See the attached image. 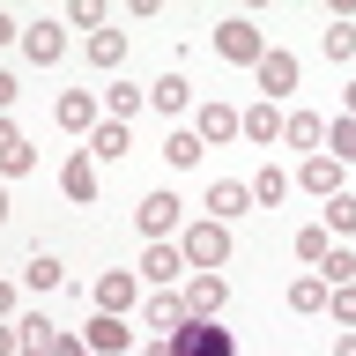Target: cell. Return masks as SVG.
I'll return each mask as SVG.
<instances>
[{"label":"cell","mask_w":356,"mask_h":356,"mask_svg":"<svg viewBox=\"0 0 356 356\" xmlns=\"http://www.w3.org/2000/svg\"><path fill=\"white\" fill-rule=\"evenodd\" d=\"M178 252H186V267H193V275H222V260H230V230L200 216V222H186Z\"/></svg>","instance_id":"obj_1"},{"label":"cell","mask_w":356,"mask_h":356,"mask_svg":"<svg viewBox=\"0 0 356 356\" xmlns=\"http://www.w3.org/2000/svg\"><path fill=\"white\" fill-rule=\"evenodd\" d=\"M163 341H171V356H238V334L222 327V319H186Z\"/></svg>","instance_id":"obj_2"},{"label":"cell","mask_w":356,"mask_h":356,"mask_svg":"<svg viewBox=\"0 0 356 356\" xmlns=\"http://www.w3.org/2000/svg\"><path fill=\"white\" fill-rule=\"evenodd\" d=\"M216 52H222V67H260V60H267V38H260V22H245V15L216 22Z\"/></svg>","instance_id":"obj_3"},{"label":"cell","mask_w":356,"mask_h":356,"mask_svg":"<svg viewBox=\"0 0 356 356\" xmlns=\"http://www.w3.org/2000/svg\"><path fill=\"white\" fill-rule=\"evenodd\" d=\"M89 297H97V312L127 319V312L141 305V275H134V267H111V275H97V289H89Z\"/></svg>","instance_id":"obj_4"},{"label":"cell","mask_w":356,"mask_h":356,"mask_svg":"<svg viewBox=\"0 0 356 356\" xmlns=\"http://www.w3.org/2000/svg\"><path fill=\"white\" fill-rule=\"evenodd\" d=\"M178 267H186V252H178V238H149V252H141V282L149 289H178Z\"/></svg>","instance_id":"obj_5"},{"label":"cell","mask_w":356,"mask_h":356,"mask_svg":"<svg viewBox=\"0 0 356 356\" xmlns=\"http://www.w3.org/2000/svg\"><path fill=\"white\" fill-rule=\"evenodd\" d=\"M22 52H30L38 67H60V60H67V30H60L52 15H44V22H22Z\"/></svg>","instance_id":"obj_6"},{"label":"cell","mask_w":356,"mask_h":356,"mask_svg":"<svg viewBox=\"0 0 356 356\" xmlns=\"http://www.w3.org/2000/svg\"><path fill=\"white\" fill-rule=\"evenodd\" d=\"M127 149H134L127 119H97V127H89V163H127Z\"/></svg>","instance_id":"obj_7"},{"label":"cell","mask_w":356,"mask_h":356,"mask_svg":"<svg viewBox=\"0 0 356 356\" xmlns=\"http://www.w3.org/2000/svg\"><path fill=\"white\" fill-rule=\"evenodd\" d=\"M282 119H289L282 104H245L238 111V134L252 141V149H275V141H282Z\"/></svg>","instance_id":"obj_8"},{"label":"cell","mask_w":356,"mask_h":356,"mask_svg":"<svg viewBox=\"0 0 356 356\" xmlns=\"http://www.w3.org/2000/svg\"><path fill=\"white\" fill-rule=\"evenodd\" d=\"M245 208H252V186H245V178H216V186H208V222H222V230H230Z\"/></svg>","instance_id":"obj_9"},{"label":"cell","mask_w":356,"mask_h":356,"mask_svg":"<svg viewBox=\"0 0 356 356\" xmlns=\"http://www.w3.org/2000/svg\"><path fill=\"white\" fill-rule=\"evenodd\" d=\"M178 297H186V319H222V305H230L222 275H193V282L178 289Z\"/></svg>","instance_id":"obj_10"},{"label":"cell","mask_w":356,"mask_h":356,"mask_svg":"<svg viewBox=\"0 0 356 356\" xmlns=\"http://www.w3.org/2000/svg\"><path fill=\"white\" fill-rule=\"evenodd\" d=\"M89 356H134V327L127 319H111V312H97V319H89Z\"/></svg>","instance_id":"obj_11"},{"label":"cell","mask_w":356,"mask_h":356,"mask_svg":"<svg viewBox=\"0 0 356 356\" xmlns=\"http://www.w3.org/2000/svg\"><path fill=\"white\" fill-rule=\"evenodd\" d=\"M134 222H141V238H171V230H178V193H171V186L149 193L141 208H134Z\"/></svg>","instance_id":"obj_12"},{"label":"cell","mask_w":356,"mask_h":356,"mask_svg":"<svg viewBox=\"0 0 356 356\" xmlns=\"http://www.w3.org/2000/svg\"><path fill=\"white\" fill-rule=\"evenodd\" d=\"M52 119H60L67 134H89L97 119H104V104H97L89 89H60V104H52Z\"/></svg>","instance_id":"obj_13"},{"label":"cell","mask_w":356,"mask_h":356,"mask_svg":"<svg viewBox=\"0 0 356 356\" xmlns=\"http://www.w3.org/2000/svg\"><path fill=\"white\" fill-rule=\"evenodd\" d=\"M252 74H260V104H282L289 89H297V60H289V52H267Z\"/></svg>","instance_id":"obj_14"},{"label":"cell","mask_w":356,"mask_h":356,"mask_svg":"<svg viewBox=\"0 0 356 356\" xmlns=\"http://www.w3.org/2000/svg\"><path fill=\"white\" fill-rule=\"evenodd\" d=\"M282 141L297 156H319V149H327V119H319V111H289V119H282Z\"/></svg>","instance_id":"obj_15"},{"label":"cell","mask_w":356,"mask_h":356,"mask_svg":"<svg viewBox=\"0 0 356 356\" xmlns=\"http://www.w3.org/2000/svg\"><path fill=\"white\" fill-rule=\"evenodd\" d=\"M341 163H334V156H305V163H297V186H305V193H319V200H334L341 193Z\"/></svg>","instance_id":"obj_16"},{"label":"cell","mask_w":356,"mask_h":356,"mask_svg":"<svg viewBox=\"0 0 356 356\" xmlns=\"http://www.w3.org/2000/svg\"><path fill=\"white\" fill-rule=\"evenodd\" d=\"M193 134L216 149V141H238V104H193Z\"/></svg>","instance_id":"obj_17"},{"label":"cell","mask_w":356,"mask_h":356,"mask_svg":"<svg viewBox=\"0 0 356 356\" xmlns=\"http://www.w3.org/2000/svg\"><path fill=\"white\" fill-rule=\"evenodd\" d=\"M141 319H149V334H178L186 327V297L178 289H156V297H141Z\"/></svg>","instance_id":"obj_18"},{"label":"cell","mask_w":356,"mask_h":356,"mask_svg":"<svg viewBox=\"0 0 356 356\" xmlns=\"http://www.w3.org/2000/svg\"><path fill=\"white\" fill-rule=\"evenodd\" d=\"M22 289H38V297L67 289V260H60V252H30V267H22Z\"/></svg>","instance_id":"obj_19"},{"label":"cell","mask_w":356,"mask_h":356,"mask_svg":"<svg viewBox=\"0 0 356 356\" xmlns=\"http://www.w3.org/2000/svg\"><path fill=\"white\" fill-rule=\"evenodd\" d=\"M200 156H208V141H200L193 127H171V134H163V163H171V171H193Z\"/></svg>","instance_id":"obj_20"},{"label":"cell","mask_w":356,"mask_h":356,"mask_svg":"<svg viewBox=\"0 0 356 356\" xmlns=\"http://www.w3.org/2000/svg\"><path fill=\"white\" fill-rule=\"evenodd\" d=\"M149 104L171 111V119H186V111H193V82H186V74H163V82H149Z\"/></svg>","instance_id":"obj_21"},{"label":"cell","mask_w":356,"mask_h":356,"mask_svg":"<svg viewBox=\"0 0 356 356\" xmlns=\"http://www.w3.org/2000/svg\"><path fill=\"white\" fill-rule=\"evenodd\" d=\"M60 193L82 200V208L97 200V163H89V156H67V163H60Z\"/></svg>","instance_id":"obj_22"},{"label":"cell","mask_w":356,"mask_h":356,"mask_svg":"<svg viewBox=\"0 0 356 356\" xmlns=\"http://www.w3.org/2000/svg\"><path fill=\"white\" fill-rule=\"evenodd\" d=\"M327 297H334V289L319 282V267H312V275H297V282H289V312H297V319H312V312H327Z\"/></svg>","instance_id":"obj_23"},{"label":"cell","mask_w":356,"mask_h":356,"mask_svg":"<svg viewBox=\"0 0 356 356\" xmlns=\"http://www.w3.org/2000/svg\"><path fill=\"white\" fill-rule=\"evenodd\" d=\"M15 334H22V356H52V341H60V327H52L44 312H22Z\"/></svg>","instance_id":"obj_24"},{"label":"cell","mask_w":356,"mask_h":356,"mask_svg":"<svg viewBox=\"0 0 356 356\" xmlns=\"http://www.w3.org/2000/svg\"><path fill=\"white\" fill-rule=\"evenodd\" d=\"M245 186H252V208H282L289 200V171H275V163H260Z\"/></svg>","instance_id":"obj_25"},{"label":"cell","mask_w":356,"mask_h":356,"mask_svg":"<svg viewBox=\"0 0 356 356\" xmlns=\"http://www.w3.org/2000/svg\"><path fill=\"white\" fill-rule=\"evenodd\" d=\"M89 67H111V74H119V67H127V30H97V38H89Z\"/></svg>","instance_id":"obj_26"},{"label":"cell","mask_w":356,"mask_h":356,"mask_svg":"<svg viewBox=\"0 0 356 356\" xmlns=\"http://www.w3.org/2000/svg\"><path fill=\"white\" fill-rule=\"evenodd\" d=\"M141 104H149V89H141V82H111L104 89V119H134Z\"/></svg>","instance_id":"obj_27"},{"label":"cell","mask_w":356,"mask_h":356,"mask_svg":"<svg viewBox=\"0 0 356 356\" xmlns=\"http://www.w3.org/2000/svg\"><path fill=\"white\" fill-rule=\"evenodd\" d=\"M319 282H327V289H349V282H356V252H349V245H327V260H319Z\"/></svg>","instance_id":"obj_28"},{"label":"cell","mask_w":356,"mask_h":356,"mask_svg":"<svg viewBox=\"0 0 356 356\" xmlns=\"http://www.w3.org/2000/svg\"><path fill=\"white\" fill-rule=\"evenodd\" d=\"M327 156L341 163V171L356 163V119H327Z\"/></svg>","instance_id":"obj_29"},{"label":"cell","mask_w":356,"mask_h":356,"mask_svg":"<svg viewBox=\"0 0 356 356\" xmlns=\"http://www.w3.org/2000/svg\"><path fill=\"white\" fill-rule=\"evenodd\" d=\"M327 238H356V193H334L327 200Z\"/></svg>","instance_id":"obj_30"},{"label":"cell","mask_w":356,"mask_h":356,"mask_svg":"<svg viewBox=\"0 0 356 356\" xmlns=\"http://www.w3.org/2000/svg\"><path fill=\"white\" fill-rule=\"evenodd\" d=\"M327 222H305V230H297V260H305V267H319V260H327Z\"/></svg>","instance_id":"obj_31"},{"label":"cell","mask_w":356,"mask_h":356,"mask_svg":"<svg viewBox=\"0 0 356 356\" xmlns=\"http://www.w3.org/2000/svg\"><path fill=\"white\" fill-rule=\"evenodd\" d=\"M327 60H356V22H327Z\"/></svg>","instance_id":"obj_32"},{"label":"cell","mask_w":356,"mask_h":356,"mask_svg":"<svg viewBox=\"0 0 356 356\" xmlns=\"http://www.w3.org/2000/svg\"><path fill=\"white\" fill-rule=\"evenodd\" d=\"M327 319H334L341 334H356V282H349V289H334V297H327Z\"/></svg>","instance_id":"obj_33"},{"label":"cell","mask_w":356,"mask_h":356,"mask_svg":"<svg viewBox=\"0 0 356 356\" xmlns=\"http://www.w3.org/2000/svg\"><path fill=\"white\" fill-rule=\"evenodd\" d=\"M67 22H74V30H89V38H97V30H111V22H104V0H74V8H67Z\"/></svg>","instance_id":"obj_34"},{"label":"cell","mask_w":356,"mask_h":356,"mask_svg":"<svg viewBox=\"0 0 356 356\" xmlns=\"http://www.w3.org/2000/svg\"><path fill=\"white\" fill-rule=\"evenodd\" d=\"M0 356H22V334H15V319H0Z\"/></svg>","instance_id":"obj_35"},{"label":"cell","mask_w":356,"mask_h":356,"mask_svg":"<svg viewBox=\"0 0 356 356\" xmlns=\"http://www.w3.org/2000/svg\"><path fill=\"white\" fill-rule=\"evenodd\" d=\"M52 356H89V341H82V334H60V341H52Z\"/></svg>","instance_id":"obj_36"},{"label":"cell","mask_w":356,"mask_h":356,"mask_svg":"<svg viewBox=\"0 0 356 356\" xmlns=\"http://www.w3.org/2000/svg\"><path fill=\"white\" fill-rule=\"evenodd\" d=\"M15 141H22V127L8 119V111H0V149H15Z\"/></svg>","instance_id":"obj_37"},{"label":"cell","mask_w":356,"mask_h":356,"mask_svg":"<svg viewBox=\"0 0 356 356\" xmlns=\"http://www.w3.org/2000/svg\"><path fill=\"white\" fill-rule=\"evenodd\" d=\"M15 104V74H8V67H0V111Z\"/></svg>","instance_id":"obj_38"},{"label":"cell","mask_w":356,"mask_h":356,"mask_svg":"<svg viewBox=\"0 0 356 356\" xmlns=\"http://www.w3.org/2000/svg\"><path fill=\"white\" fill-rule=\"evenodd\" d=\"M22 38V30H15V22H8V15H0V52H8V44H15Z\"/></svg>","instance_id":"obj_39"},{"label":"cell","mask_w":356,"mask_h":356,"mask_svg":"<svg viewBox=\"0 0 356 356\" xmlns=\"http://www.w3.org/2000/svg\"><path fill=\"white\" fill-rule=\"evenodd\" d=\"M134 356H171V341H163V334H156V341H149V349H134Z\"/></svg>","instance_id":"obj_40"},{"label":"cell","mask_w":356,"mask_h":356,"mask_svg":"<svg viewBox=\"0 0 356 356\" xmlns=\"http://www.w3.org/2000/svg\"><path fill=\"white\" fill-rule=\"evenodd\" d=\"M8 312H15V289H8V282H0V319H8Z\"/></svg>","instance_id":"obj_41"},{"label":"cell","mask_w":356,"mask_h":356,"mask_svg":"<svg viewBox=\"0 0 356 356\" xmlns=\"http://www.w3.org/2000/svg\"><path fill=\"white\" fill-rule=\"evenodd\" d=\"M334 356H356V334H341V341H334Z\"/></svg>","instance_id":"obj_42"},{"label":"cell","mask_w":356,"mask_h":356,"mask_svg":"<svg viewBox=\"0 0 356 356\" xmlns=\"http://www.w3.org/2000/svg\"><path fill=\"white\" fill-rule=\"evenodd\" d=\"M341 104H349V119H356V74H349V89H341Z\"/></svg>","instance_id":"obj_43"},{"label":"cell","mask_w":356,"mask_h":356,"mask_svg":"<svg viewBox=\"0 0 356 356\" xmlns=\"http://www.w3.org/2000/svg\"><path fill=\"white\" fill-rule=\"evenodd\" d=\"M0 230H8V186H0Z\"/></svg>","instance_id":"obj_44"}]
</instances>
